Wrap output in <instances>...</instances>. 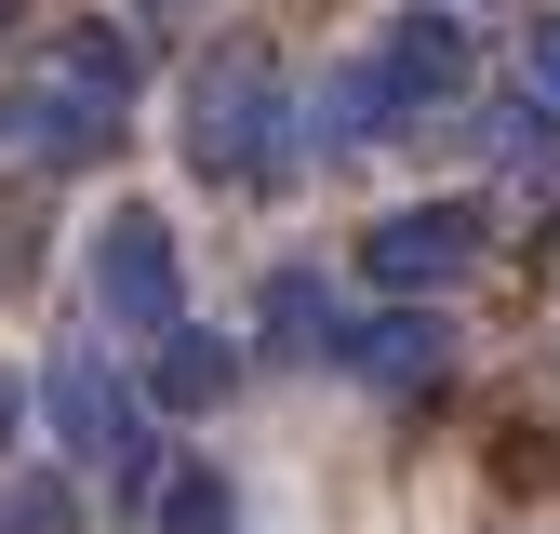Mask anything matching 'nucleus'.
<instances>
[{
    "label": "nucleus",
    "instance_id": "6e6552de",
    "mask_svg": "<svg viewBox=\"0 0 560 534\" xmlns=\"http://www.w3.org/2000/svg\"><path fill=\"white\" fill-rule=\"evenodd\" d=\"M254 321H267V348H280V361H320V348H334L320 267H267V281H254Z\"/></svg>",
    "mask_w": 560,
    "mask_h": 534
},
{
    "label": "nucleus",
    "instance_id": "9b49d317",
    "mask_svg": "<svg viewBox=\"0 0 560 534\" xmlns=\"http://www.w3.org/2000/svg\"><path fill=\"white\" fill-rule=\"evenodd\" d=\"M320 134H334V148H361V134H400V94L374 81V54H361V67L334 81V120H320Z\"/></svg>",
    "mask_w": 560,
    "mask_h": 534
},
{
    "label": "nucleus",
    "instance_id": "dca6fc26",
    "mask_svg": "<svg viewBox=\"0 0 560 534\" xmlns=\"http://www.w3.org/2000/svg\"><path fill=\"white\" fill-rule=\"evenodd\" d=\"M148 14H187V0H148Z\"/></svg>",
    "mask_w": 560,
    "mask_h": 534
},
{
    "label": "nucleus",
    "instance_id": "f257e3e1",
    "mask_svg": "<svg viewBox=\"0 0 560 534\" xmlns=\"http://www.w3.org/2000/svg\"><path fill=\"white\" fill-rule=\"evenodd\" d=\"M187 161L228 174V187L294 174V94H280V54H254V40H214V54H200V81H187Z\"/></svg>",
    "mask_w": 560,
    "mask_h": 534
},
{
    "label": "nucleus",
    "instance_id": "f03ea898",
    "mask_svg": "<svg viewBox=\"0 0 560 534\" xmlns=\"http://www.w3.org/2000/svg\"><path fill=\"white\" fill-rule=\"evenodd\" d=\"M40 400H54V441L81 454L94 481H148V400H133V374L107 348H54Z\"/></svg>",
    "mask_w": 560,
    "mask_h": 534
},
{
    "label": "nucleus",
    "instance_id": "0eeeda50",
    "mask_svg": "<svg viewBox=\"0 0 560 534\" xmlns=\"http://www.w3.org/2000/svg\"><path fill=\"white\" fill-rule=\"evenodd\" d=\"M334 361L374 374V387H428V374H441V321H428V307H374V321L334 334Z\"/></svg>",
    "mask_w": 560,
    "mask_h": 534
},
{
    "label": "nucleus",
    "instance_id": "7ed1b4c3",
    "mask_svg": "<svg viewBox=\"0 0 560 534\" xmlns=\"http://www.w3.org/2000/svg\"><path fill=\"white\" fill-rule=\"evenodd\" d=\"M94 307H107L120 334H174V321H187V254H174V214L120 200V214L94 228Z\"/></svg>",
    "mask_w": 560,
    "mask_h": 534
},
{
    "label": "nucleus",
    "instance_id": "4468645a",
    "mask_svg": "<svg viewBox=\"0 0 560 534\" xmlns=\"http://www.w3.org/2000/svg\"><path fill=\"white\" fill-rule=\"evenodd\" d=\"M534 107L560 120V27H534Z\"/></svg>",
    "mask_w": 560,
    "mask_h": 534
},
{
    "label": "nucleus",
    "instance_id": "2eb2a0df",
    "mask_svg": "<svg viewBox=\"0 0 560 534\" xmlns=\"http://www.w3.org/2000/svg\"><path fill=\"white\" fill-rule=\"evenodd\" d=\"M14 14H27V0H0V40H14Z\"/></svg>",
    "mask_w": 560,
    "mask_h": 534
},
{
    "label": "nucleus",
    "instance_id": "423d86ee",
    "mask_svg": "<svg viewBox=\"0 0 560 534\" xmlns=\"http://www.w3.org/2000/svg\"><path fill=\"white\" fill-rule=\"evenodd\" d=\"M0 148H27V161H107V148H120V107H107V94H81V81L0 94Z\"/></svg>",
    "mask_w": 560,
    "mask_h": 534
},
{
    "label": "nucleus",
    "instance_id": "1a4fd4ad",
    "mask_svg": "<svg viewBox=\"0 0 560 534\" xmlns=\"http://www.w3.org/2000/svg\"><path fill=\"white\" fill-rule=\"evenodd\" d=\"M148 348H161V400H187V415H214V400L241 387V361H228V334H200V321L148 334Z\"/></svg>",
    "mask_w": 560,
    "mask_h": 534
},
{
    "label": "nucleus",
    "instance_id": "9d476101",
    "mask_svg": "<svg viewBox=\"0 0 560 534\" xmlns=\"http://www.w3.org/2000/svg\"><path fill=\"white\" fill-rule=\"evenodd\" d=\"M0 534H81V481H67V467H27V481H0Z\"/></svg>",
    "mask_w": 560,
    "mask_h": 534
},
{
    "label": "nucleus",
    "instance_id": "f8f14e48",
    "mask_svg": "<svg viewBox=\"0 0 560 534\" xmlns=\"http://www.w3.org/2000/svg\"><path fill=\"white\" fill-rule=\"evenodd\" d=\"M54 81H81V94L120 107V94H133V40H120V27H67V67H54Z\"/></svg>",
    "mask_w": 560,
    "mask_h": 534
},
{
    "label": "nucleus",
    "instance_id": "39448f33",
    "mask_svg": "<svg viewBox=\"0 0 560 534\" xmlns=\"http://www.w3.org/2000/svg\"><path fill=\"white\" fill-rule=\"evenodd\" d=\"M374 81L400 94V120H428V107H467V81H480V54H467V14H454V0H400V14H387V40H374Z\"/></svg>",
    "mask_w": 560,
    "mask_h": 534
},
{
    "label": "nucleus",
    "instance_id": "ddd939ff",
    "mask_svg": "<svg viewBox=\"0 0 560 534\" xmlns=\"http://www.w3.org/2000/svg\"><path fill=\"white\" fill-rule=\"evenodd\" d=\"M161 534H241V508H228L214 467H174V481H161Z\"/></svg>",
    "mask_w": 560,
    "mask_h": 534
},
{
    "label": "nucleus",
    "instance_id": "20e7f679",
    "mask_svg": "<svg viewBox=\"0 0 560 534\" xmlns=\"http://www.w3.org/2000/svg\"><path fill=\"white\" fill-rule=\"evenodd\" d=\"M467 267H480V214H467V200H413V214H374L361 228V281L374 294H454L467 281Z\"/></svg>",
    "mask_w": 560,
    "mask_h": 534
}]
</instances>
